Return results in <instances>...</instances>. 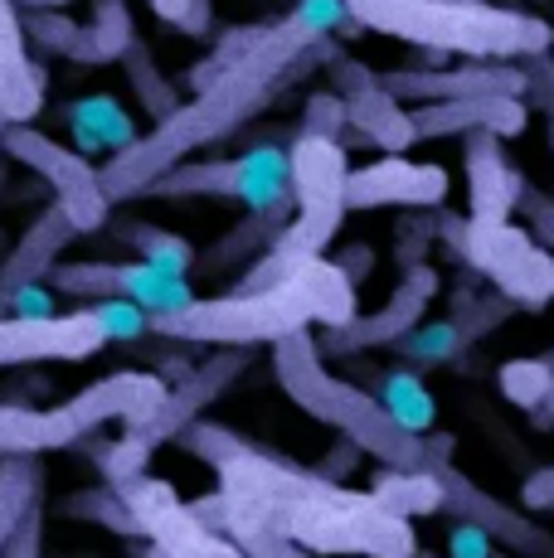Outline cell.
Here are the masks:
<instances>
[{
	"label": "cell",
	"mask_w": 554,
	"mask_h": 558,
	"mask_svg": "<svg viewBox=\"0 0 554 558\" xmlns=\"http://www.w3.org/2000/svg\"><path fill=\"white\" fill-rule=\"evenodd\" d=\"M176 442L215 466L224 506L219 530H258L316 558H413L419 549L413 524L380 510L370 490L316 476L312 466H297L273 447L229 433L224 423L195 417Z\"/></svg>",
	"instance_id": "cell-1"
},
{
	"label": "cell",
	"mask_w": 554,
	"mask_h": 558,
	"mask_svg": "<svg viewBox=\"0 0 554 558\" xmlns=\"http://www.w3.org/2000/svg\"><path fill=\"white\" fill-rule=\"evenodd\" d=\"M336 35H346V39L365 35L356 25V15L346 10V0H297L282 20H268L249 53H239L224 73L200 83L195 98L180 102L170 117H161L146 136H136L132 146L112 151V160L98 170L108 199L112 204L136 199L142 185H152L161 170L180 166L190 151L233 136L258 107L273 102V93L287 78H302L312 69V49Z\"/></svg>",
	"instance_id": "cell-2"
},
{
	"label": "cell",
	"mask_w": 554,
	"mask_h": 558,
	"mask_svg": "<svg viewBox=\"0 0 554 558\" xmlns=\"http://www.w3.org/2000/svg\"><path fill=\"white\" fill-rule=\"evenodd\" d=\"M356 316V287L336 267V257H302L287 277L268 287H233L215 302H190L180 311L146 316V330L161 340H190V345H229L253 350L292 336V330H336Z\"/></svg>",
	"instance_id": "cell-3"
},
{
	"label": "cell",
	"mask_w": 554,
	"mask_h": 558,
	"mask_svg": "<svg viewBox=\"0 0 554 558\" xmlns=\"http://www.w3.org/2000/svg\"><path fill=\"white\" fill-rule=\"evenodd\" d=\"M360 29L404 39L419 49L467 53V59H530L554 49V29L540 15L492 0H346Z\"/></svg>",
	"instance_id": "cell-4"
},
{
	"label": "cell",
	"mask_w": 554,
	"mask_h": 558,
	"mask_svg": "<svg viewBox=\"0 0 554 558\" xmlns=\"http://www.w3.org/2000/svg\"><path fill=\"white\" fill-rule=\"evenodd\" d=\"M273 369H277L282 393L302 408V413H312L316 423L336 427L340 437H350L360 452L385 461V466L419 471L423 437L394 427L385 408L370 399V389H360V384H350V379H336L306 330H292V336L273 340Z\"/></svg>",
	"instance_id": "cell-5"
},
{
	"label": "cell",
	"mask_w": 554,
	"mask_h": 558,
	"mask_svg": "<svg viewBox=\"0 0 554 558\" xmlns=\"http://www.w3.org/2000/svg\"><path fill=\"white\" fill-rule=\"evenodd\" d=\"M433 233L467 263L472 277H486L501 296H510L520 311H545L554 302V253L530 229L510 219H472L447 214L438 204Z\"/></svg>",
	"instance_id": "cell-6"
},
{
	"label": "cell",
	"mask_w": 554,
	"mask_h": 558,
	"mask_svg": "<svg viewBox=\"0 0 554 558\" xmlns=\"http://www.w3.org/2000/svg\"><path fill=\"white\" fill-rule=\"evenodd\" d=\"M190 195H215V199H239L249 209H277L292 204L287 185V146L258 142L233 160H190V166H170L152 185H142L136 199H190Z\"/></svg>",
	"instance_id": "cell-7"
},
{
	"label": "cell",
	"mask_w": 554,
	"mask_h": 558,
	"mask_svg": "<svg viewBox=\"0 0 554 558\" xmlns=\"http://www.w3.org/2000/svg\"><path fill=\"white\" fill-rule=\"evenodd\" d=\"M0 151L20 166H29L49 190H55V204L69 214V223L79 233H98L103 223H112V199L98 180V166H93L83 151L73 146H59L55 136H45L29 122H10L5 136H0Z\"/></svg>",
	"instance_id": "cell-8"
},
{
	"label": "cell",
	"mask_w": 554,
	"mask_h": 558,
	"mask_svg": "<svg viewBox=\"0 0 554 558\" xmlns=\"http://www.w3.org/2000/svg\"><path fill=\"white\" fill-rule=\"evenodd\" d=\"M122 506L132 510L142 539L152 544L161 558H243V549L229 539V534H215L205 520H195V510L176 496L170 481L156 476H132L117 486Z\"/></svg>",
	"instance_id": "cell-9"
},
{
	"label": "cell",
	"mask_w": 554,
	"mask_h": 558,
	"mask_svg": "<svg viewBox=\"0 0 554 558\" xmlns=\"http://www.w3.org/2000/svg\"><path fill=\"white\" fill-rule=\"evenodd\" d=\"M312 63H322V69L332 73V93L346 102V132L350 136H360V142L380 146V151H389V156L409 151V146L419 142V136H413V122H409V107L399 98H389V93L380 88L375 73H370L360 59H350L336 39H322V45L312 49Z\"/></svg>",
	"instance_id": "cell-10"
},
{
	"label": "cell",
	"mask_w": 554,
	"mask_h": 558,
	"mask_svg": "<svg viewBox=\"0 0 554 558\" xmlns=\"http://www.w3.org/2000/svg\"><path fill=\"white\" fill-rule=\"evenodd\" d=\"M49 292L79 296V302H136L146 316L195 302L190 277L156 272L146 263H55L49 267Z\"/></svg>",
	"instance_id": "cell-11"
},
{
	"label": "cell",
	"mask_w": 554,
	"mask_h": 558,
	"mask_svg": "<svg viewBox=\"0 0 554 558\" xmlns=\"http://www.w3.org/2000/svg\"><path fill=\"white\" fill-rule=\"evenodd\" d=\"M380 88L399 102H457V98H526V69L516 59H467L457 69H385Z\"/></svg>",
	"instance_id": "cell-12"
},
{
	"label": "cell",
	"mask_w": 554,
	"mask_h": 558,
	"mask_svg": "<svg viewBox=\"0 0 554 558\" xmlns=\"http://www.w3.org/2000/svg\"><path fill=\"white\" fill-rule=\"evenodd\" d=\"M243 369H249V350H229V345H219V350H215V360L195 364V369H190L185 379L166 384L161 403H156L152 413L142 417V423L122 427V433H132L136 442L146 447V452H156V447L176 442V437L185 433V427L195 423V417L205 413V408L215 403L219 393H229V384L239 379Z\"/></svg>",
	"instance_id": "cell-13"
},
{
	"label": "cell",
	"mask_w": 554,
	"mask_h": 558,
	"mask_svg": "<svg viewBox=\"0 0 554 558\" xmlns=\"http://www.w3.org/2000/svg\"><path fill=\"white\" fill-rule=\"evenodd\" d=\"M423 471H433V476H438L443 510L453 514V520H472L477 530H486L496 549H510L516 558H554V534H545L540 524H530L520 510L501 506L496 496H486L477 481H467L462 471L453 466V457L423 461Z\"/></svg>",
	"instance_id": "cell-14"
},
{
	"label": "cell",
	"mask_w": 554,
	"mask_h": 558,
	"mask_svg": "<svg viewBox=\"0 0 554 558\" xmlns=\"http://www.w3.org/2000/svg\"><path fill=\"white\" fill-rule=\"evenodd\" d=\"M443 292V277L433 263H413L404 267L399 287H394V296L380 311H370V316H350L346 326L326 330L322 336V355H360V350H375V345H394L399 336H409L413 326L423 320V311H429V302Z\"/></svg>",
	"instance_id": "cell-15"
},
{
	"label": "cell",
	"mask_w": 554,
	"mask_h": 558,
	"mask_svg": "<svg viewBox=\"0 0 554 558\" xmlns=\"http://www.w3.org/2000/svg\"><path fill=\"white\" fill-rule=\"evenodd\" d=\"M108 345L98 320L88 311H69V316H0V369L15 364H73L88 360Z\"/></svg>",
	"instance_id": "cell-16"
},
{
	"label": "cell",
	"mask_w": 554,
	"mask_h": 558,
	"mask_svg": "<svg viewBox=\"0 0 554 558\" xmlns=\"http://www.w3.org/2000/svg\"><path fill=\"white\" fill-rule=\"evenodd\" d=\"M447 185L443 166L385 156L365 170H346V209H438Z\"/></svg>",
	"instance_id": "cell-17"
},
{
	"label": "cell",
	"mask_w": 554,
	"mask_h": 558,
	"mask_svg": "<svg viewBox=\"0 0 554 558\" xmlns=\"http://www.w3.org/2000/svg\"><path fill=\"white\" fill-rule=\"evenodd\" d=\"M409 122L419 142H443V136H472L492 132L501 142L526 132L530 107L526 98H457V102H413Z\"/></svg>",
	"instance_id": "cell-18"
},
{
	"label": "cell",
	"mask_w": 554,
	"mask_h": 558,
	"mask_svg": "<svg viewBox=\"0 0 554 558\" xmlns=\"http://www.w3.org/2000/svg\"><path fill=\"white\" fill-rule=\"evenodd\" d=\"M88 417L79 399L59 408H25V403H0V457H39L59 452V447H79L88 437Z\"/></svg>",
	"instance_id": "cell-19"
},
{
	"label": "cell",
	"mask_w": 554,
	"mask_h": 558,
	"mask_svg": "<svg viewBox=\"0 0 554 558\" xmlns=\"http://www.w3.org/2000/svg\"><path fill=\"white\" fill-rule=\"evenodd\" d=\"M73 239H79V229L69 223V214H63L59 204H49V209H39L35 219H29V229L20 233V243L5 253V263H0V316H5L10 296H15L20 287L45 282L49 267L59 263V253L69 248Z\"/></svg>",
	"instance_id": "cell-20"
},
{
	"label": "cell",
	"mask_w": 554,
	"mask_h": 558,
	"mask_svg": "<svg viewBox=\"0 0 554 558\" xmlns=\"http://www.w3.org/2000/svg\"><path fill=\"white\" fill-rule=\"evenodd\" d=\"M45 69L29 59V39L20 29L15 0H0V112L10 122H35L45 107Z\"/></svg>",
	"instance_id": "cell-21"
},
{
	"label": "cell",
	"mask_w": 554,
	"mask_h": 558,
	"mask_svg": "<svg viewBox=\"0 0 554 558\" xmlns=\"http://www.w3.org/2000/svg\"><path fill=\"white\" fill-rule=\"evenodd\" d=\"M462 160H467V190H472V209L467 214H472V219H510L526 175L510 166L501 136L472 132L467 136V156Z\"/></svg>",
	"instance_id": "cell-22"
},
{
	"label": "cell",
	"mask_w": 554,
	"mask_h": 558,
	"mask_svg": "<svg viewBox=\"0 0 554 558\" xmlns=\"http://www.w3.org/2000/svg\"><path fill=\"white\" fill-rule=\"evenodd\" d=\"M370 379H375L370 399L385 408L394 427H404V433H413V437L433 433V423H438V403H433L429 384H423V369L399 364V369H380V374H370Z\"/></svg>",
	"instance_id": "cell-23"
},
{
	"label": "cell",
	"mask_w": 554,
	"mask_h": 558,
	"mask_svg": "<svg viewBox=\"0 0 554 558\" xmlns=\"http://www.w3.org/2000/svg\"><path fill=\"white\" fill-rule=\"evenodd\" d=\"M136 25H132V5L127 0H93L88 25H79V45H73L69 63L79 69H98V63H117L122 49L132 45Z\"/></svg>",
	"instance_id": "cell-24"
},
{
	"label": "cell",
	"mask_w": 554,
	"mask_h": 558,
	"mask_svg": "<svg viewBox=\"0 0 554 558\" xmlns=\"http://www.w3.org/2000/svg\"><path fill=\"white\" fill-rule=\"evenodd\" d=\"M112 233H117V243H127V248L136 253V263L156 267V272L190 277V272H195V263H200L195 248H190L180 233L156 229V223H146V219H117Z\"/></svg>",
	"instance_id": "cell-25"
},
{
	"label": "cell",
	"mask_w": 554,
	"mask_h": 558,
	"mask_svg": "<svg viewBox=\"0 0 554 558\" xmlns=\"http://www.w3.org/2000/svg\"><path fill=\"white\" fill-rule=\"evenodd\" d=\"M69 126L73 136H79V151H122V146L136 142V126L132 117L117 107V98L108 93H98V98H83L69 107Z\"/></svg>",
	"instance_id": "cell-26"
},
{
	"label": "cell",
	"mask_w": 554,
	"mask_h": 558,
	"mask_svg": "<svg viewBox=\"0 0 554 558\" xmlns=\"http://www.w3.org/2000/svg\"><path fill=\"white\" fill-rule=\"evenodd\" d=\"M370 496H375L380 510L399 514V520H423V514H438L443 510V490H438V476L433 471H399L389 466L385 476H375V486H370Z\"/></svg>",
	"instance_id": "cell-27"
},
{
	"label": "cell",
	"mask_w": 554,
	"mask_h": 558,
	"mask_svg": "<svg viewBox=\"0 0 554 558\" xmlns=\"http://www.w3.org/2000/svg\"><path fill=\"white\" fill-rule=\"evenodd\" d=\"M292 219V204H277V209H249V219H239L229 233L205 253L209 267H233V263H253V253H263L277 239V229Z\"/></svg>",
	"instance_id": "cell-28"
},
{
	"label": "cell",
	"mask_w": 554,
	"mask_h": 558,
	"mask_svg": "<svg viewBox=\"0 0 554 558\" xmlns=\"http://www.w3.org/2000/svg\"><path fill=\"white\" fill-rule=\"evenodd\" d=\"M39 500H45V466H39V457H0V544L10 539V530Z\"/></svg>",
	"instance_id": "cell-29"
},
{
	"label": "cell",
	"mask_w": 554,
	"mask_h": 558,
	"mask_svg": "<svg viewBox=\"0 0 554 558\" xmlns=\"http://www.w3.org/2000/svg\"><path fill=\"white\" fill-rule=\"evenodd\" d=\"M127 69V83H132V93H136V102L146 107V112H152V122H161V117H170L176 112L180 102V93H176V83L166 78L161 69H156V59H152V49L142 45V39L132 35V45L122 49V59H117Z\"/></svg>",
	"instance_id": "cell-30"
},
{
	"label": "cell",
	"mask_w": 554,
	"mask_h": 558,
	"mask_svg": "<svg viewBox=\"0 0 554 558\" xmlns=\"http://www.w3.org/2000/svg\"><path fill=\"white\" fill-rule=\"evenodd\" d=\"M394 350H399V360L413 364V369H438V364H453L462 355L467 340H462V330L453 326V316H447V320H429V326H413L409 336L394 340Z\"/></svg>",
	"instance_id": "cell-31"
},
{
	"label": "cell",
	"mask_w": 554,
	"mask_h": 558,
	"mask_svg": "<svg viewBox=\"0 0 554 558\" xmlns=\"http://www.w3.org/2000/svg\"><path fill=\"white\" fill-rule=\"evenodd\" d=\"M59 514H63V520H88V524H103V530L122 534V539H142V530H136L132 510L122 506V496H117V486L73 490L69 500H59Z\"/></svg>",
	"instance_id": "cell-32"
},
{
	"label": "cell",
	"mask_w": 554,
	"mask_h": 558,
	"mask_svg": "<svg viewBox=\"0 0 554 558\" xmlns=\"http://www.w3.org/2000/svg\"><path fill=\"white\" fill-rule=\"evenodd\" d=\"M516 302L510 296H501V292H457L453 296V326L462 330V340L467 345H477L482 336H492L496 326H506L510 316H516Z\"/></svg>",
	"instance_id": "cell-33"
},
{
	"label": "cell",
	"mask_w": 554,
	"mask_h": 558,
	"mask_svg": "<svg viewBox=\"0 0 554 558\" xmlns=\"http://www.w3.org/2000/svg\"><path fill=\"white\" fill-rule=\"evenodd\" d=\"M496 379H501V393H506L516 408L540 413V403H545L550 389H554V355H545V360H506Z\"/></svg>",
	"instance_id": "cell-34"
},
{
	"label": "cell",
	"mask_w": 554,
	"mask_h": 558,
	"mask_svg": "<svg viewBox=\"0 0 554 558\" xmlns=\"http://www.w3.org/2000/svg\"><path fill=\"white\" fill-rule=\"evenodd\" d=\"M20 29H25V39H35L39 49L59 53V59H69L79 45V20H69L63 10H20Z\"/></svg>",
	"instance_id": "cell-35"
},
{
	"label": "cell",
	"mask_w": 554,
	"mask_h": 558,
	"mask_svg": "<svg viewBox=\"0 0 554 558\" xmlns=\"http://www.w3.org/2000/svg\"><path fill=\"white\" fill-rule=\"evenodd\" d=\"M88 311L93 320H98V330H103V340H117V345H122V340H142V336H152V330H146V311L136 306V302H93V306H83Z\"/></svg>",
	"instance_id": "cell-36"
},
{
	"label": "cell",
	"mask_w": 554,
	"mask_h": 558,
	"mask_svg": "<svg viewBox=\"0 0 554 558\" xmlns=\"http://www.w3.org/2000/svg\"><path fill=\"white\" fill-rule=\"evenodd\" d=\"M520 69H526V102L545 112V122H550V146H554V49L520 59Z\"/></svg>",
	"instance_id": "cell-37"
},
{
	"label": "cell",
	"mask_w": 554,
	"mask_h": 558,
	"mask_svg": "<svg viewBox=\"0 0 554 558\" xmlns=\"http://www.w3.org/2000/svg\"><path fill=\"white\" fill-rule=\"evenodd\" d=\"M297 132H312V136H340L346 142V102L336 93H312L302 107V122Z\"/></svg>",
	"instance_id": "cell-38"
},
{
	"label": "cell",
	"mask_w": 554,
	"mask_h": 558,
	"mask_svg": "<svg viewBox=\"0 0 554 558\" xmlns=\"http://www.w3.org/2000/svg\"><path fill=\"white\" fill-rule=\"evenodd\" d=\"M156 20L185 29V35H209L215 29V5L209 0H152Z\"/></svg>",
	"instance_id": "cell-39"
},
{
	"label": "cell",
	"mask_w": 554,
	"mask_h": 558,
	"mask_svg": "<svg viewBox=\"0 0 554 558\" xmlns=\"http://www.w3.org/2000/svg\"><path fill=\"white\" fill-rule=\"evenodd\" d=\"M0 558H45V500L25 510V520L10 530V539L0 544Z\"/></svg>",
	"instance_id": "cell-40"
},
{
	"label": "cell",
	"mask_w": 554,
	"mask_h": 558,
	"mask_svg": "<svg viewBox=\"0 0 554 558\" xmlns=\"http://www.w3.org/2000/svg\"><path fill=\"white\" fill-rule=\"evenodd\" d=\"M429 243H438V233H433V214H423V219H404L399 233H394V257H399V267L429 263Z\"/></svg>",
	"instance_id": "cell-41"
},
{
	"label": "cell",
	"mask_w": 554,
	"mask_h": 558,
	"mask_svg": "<svg viewBox=\"0 0 554 558\" xmlns=\"http://www.w3.org/2000/svg\"><path fill=\"white\" fill-rule=\"evenodd\" d=\"M516 209L526 214V229L535 233L540 243H545V248L554 253V195H545V190H535L526 180V185H520V199H516Z\"/></svg>",
	"instance_id": "cell-42"
},
{
	"label": "cell",
	"mask_w": 554,
	"mask_h": 558,
	"mask_svg": "<svg viewBox=\"0 0 554 558\" xmlns=\"http://www.w3.org/2000/svg\"><path fill=\"white\" fill-rule=\"evenodd\" d=\"M496 544L486 530H477L472 520H453V530H447V558H492Z\"/></svg>",
	"instance_id": "cell-43"
},
{
	"label": "cell",
	"mask_w": 554,
	"mask_h": 558,
	"mask_svg": "<svg viewBox=\"0 0 554 558\" xmlns=\"http://www.w3.org/2000/svg\"><path fill=\"white\" fill-rule=\"evenodd\" d=\"M360 457H365V452H360V447L356 442H350V437H340L336 433V442H332V452H326L322 461H316V476H326V481H346L350 476V471H356L360 466Z\"/></svg>",
	"instance_id": "cell-44"
},
{
	"label": "cell",
	"mask_w": 554,
	"mask_h": 558,
	"mask_svg": "<svg viewBox=\"0 0 554 558\" xmlns=\"http://www.w3.org/2000/svg\"><path fill=\"white\" fill-rule=\"evenodd\" d=\"M5 316H55V292H49L45 282H29V287H20V292L10 296Z\"/></svg>",
	"instance_id": "cell-45"
},
{
	"label": "cell",
	"mask_w": 554,
	"mask_h": 558,
	"mask_svg": "<svg viewBox=\"0 0 554 558\" xmlns=\"http://www.w3.org/2000/svg\"><path fill=\"white\" fill-rule=\"evenodd\" d=\"M336 267L350 277V287L360 292V282L375 272V248H370V243H350L346 253H336Z\"/></svg>",
	"instance_id": "cell-46"
},
{
	"label": "cell",
	"mask_w": 554,
	"mask_h": 558,
	"mask_svg": "<svg viewBox=\"0 0 554 558\" xmlns=\"http://www.w3.org/2000/svg\"><path fill=\"white\" fill-rule=\"evenodd\" d=\"M520 500H526L530 510H554V466L535 471V476L520 486Z\"/></svg>",
	"instance_id": "cell-47"
},
{
	"label": "cell",
	"mask_w": 554,
	"mask_h": 558,
	"mask_svg": "<svg viewBox=\"0 0 554 558\" xmlns=\"http://www.w3.org/2000/svg\"><path fill=\"white\" fill-rule=\"evenodd\" d=\"M69 0H15V10H63Z\"/></svg>",
	"instance_id": "cell-48"
},
{
	"label": "cell",
	"mask_w": 554,
	"mask_h": 558,
	"mask_svg": "<svg viewBox=\"0 0 554 558\" xmlns=\"http://www.w3.org/2000/svg\"><path fill=\"white\" fill-rule=\"evenodd\" d=\"M540 423H554V389H550V399L540 403Z\"/></svg>",
	"instance_id": "cell-49"
},
{
	"label": "cell",
	"mask_w": 554,
	"mask_h": 558,
	"mask_svg": "<svg viewBox=\"0 0 554 558\" xmlns=\"http://www.w3.org/2000/svg\"><path fill=\"white\" fill-rule=\"evenodd\" d=\"M136 558H161V554H156V549H152V544H146V549H136Z\"/></svg>",
	"instance_id": "cell-50"
},
{
	"label": "cell",
	"mask_w": 554,
	"mask_h": 558,
	"mask_svg": "<svg viewBox=\"0 0 554 558\" xmlns=\"http://www.w3.org/2000/svg\"><path fill=\"white\" fill-rule=\"evenodd\" d=\"M413 558H438V554H429V549H413Z\"/></svg>",
	"instance_id": "cell-51"
},
{
	"label": "cell",
	"mask_w": 554,
	"mask_h": 558,
	"mask_svg": "<svg viewBox=\"0 0 554 558\" xmlns=\"http://www.w3.org/2000/svg\"><path fill=\"white\" fill-rule=\"evenodd\" d=\"M5 126H10V117H5V112H0V136H5Z\"/></svg>",
	"instance_id": "cell-52"
},
{
	"label": "cell",
	"mask_w": 554,
	"mask_h": 558,
	"mask_svg": "<svg viewBox=\"0 0 554 558\" xmlns=\"http://www.w3.org/2000/svg\"><path fill=\"white\" fill-rule=\"evenodd\" d=\"M492 558H510V554H501V549H496V554H492Z\"/></svg>",
	"instance_id": "cell-53"
},
{
	"label": "cell",
	"mask_w": 554,
	"mask_h": 558,
	"mask_svg": "<svg viewBox=\"0 0 554 558\" xmlns=\"http://www.w3.org/2000/svg\"><path fill=\"white\" fill-rule=\"evenodd\" d=\"M0 185H5V170H0Z\"/></svg>",
	"instance_id": "cell-54"
}]
</instances>
